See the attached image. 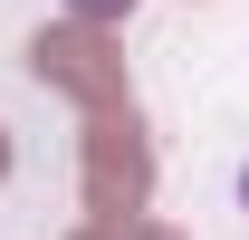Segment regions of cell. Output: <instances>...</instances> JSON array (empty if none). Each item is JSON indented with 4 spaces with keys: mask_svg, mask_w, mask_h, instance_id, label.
<instances>
[{
    "mask_svg": "<svg viewBox=\"0 0 249 240\" xmlns=\"http://www.w3.org/2000/svg\"><path fill=\"white\" fill-rule=\"evenodd\" d=\"M240 192H249V173H240Z\"/></svg>",
    "mask_w": 249,
    "mask_h": 240,
    "instance_id": "cell-1",
    "label": "cell"
}]
</instances>
